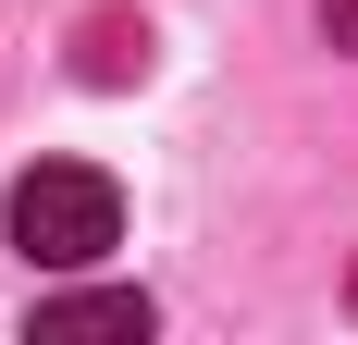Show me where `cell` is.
I'll list each match as a JSON object with an SVG mask.
<instances>
[{
  "label": "cell",
  "mask_w": 358,
  "mask_h": 345,
  "mask_svg": "<svg viewBox=\"0 0 358 345\" xmlns=\"http://www.w3.org/2000/svg\"><path fill=\"white\" fill-rule=\"evenodd\" d=\"M0 222H13V247H25L37 272H87V259L124 235V185H111L99 161H37Z\"/></svg>",
  "instance_id": "6da1fadb"
},
{
  "label": "cell",
  "mask_w": 358,
  "mask_h": 345,
  "mask_svg": "<svg viewBox=\"0 0 358 345\" xmlns=\"http://www.w3.org/2000/svg\"><path fill=\"white\" fill-rule=\"evenodd\" d=\"M37 333H148V296H37Z\"/></svg>",
  "instance_id": "7a4b0ae2"
},
{
  "label": "cell",
  "mask_w": 358,
  "mask_h": 345,
  "mask_svg": "<svg viewBox=\"0 0 358 345\" xmlns=\"http://www.w3.org/2000/svg\"><path fill=\"white\" fill-rule=\"evenodd\" d=\"M136 62H148V25H124V13H99V25H87V87H124Z\"/></svg>",
  "instance_id": "3957f363"
},
{
  "label": "cell",
  "mask_w": 358,
  "mask_h": 345,
  "mask_svg": "<svg viewBox=\"0 0 358 345\" xmlns=\"http://www.w3.org/2000/svg\"><path fill=\"white\" fill-rule=\"evenodd\" d=\"M322 37H334V50H358V0H322Z\"/></svg>",
  "instance_id": "277c9868"
},
{
  "label": "cell",
  "mask_w": 358,
  "mask_h": 345,
  "mask_svg": "<svg viewBox=\"0 0 358 345\" xmlns=\"http://www.w3.org/2000/svg\"><path fill=\"white\" fill-rule=\"evenodd\" d=\"M346 309H358V272H346Z\"/></svg>",
  "instance_id": "5b68a950"
}]
</instances>
